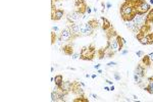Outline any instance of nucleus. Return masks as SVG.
<instances>
[{"mask_svg": "<svg viewBox=\"0 0 153 102\" xmlns=\"http://www.w3.org/2000/svg\"><path fill=\"white\" fill-rule=\"evenodd\" d=\"M119 13H121V17L124 22H132L137 15V9L135 6L124 1V3L119 7Z\"/></svg>", "mask_w": 153, "mask_h": 102, "instance_id": "obj_1", "label": "nucleus"}, {"mask_svg": "<svg viewBox=\"0 0 153 102\" xmlns=\"http://www.w3.org/2000/svg\"><path fill=\"white\" fill-rule=\"evenodd\" d=\"M96 53L97 52H96V49H95L94 45H90V46L88 47H84L81 50L80 58L83 59V60H93Z\"/></svg>", "mask_w": 153, "mask_h": 102, "instance_id": "obj_2", "label": "nucleus"}, {"mask_svg": "<svg viewBox=\"0 0 153 102\" xmlns=\"http://www.w3.org/2000/svg\"><path fill=\"white\" fill-rule=\"evenodd\" d=\"M136 9H137V15H147L149 10L151 9V5L149 4L147 1H145V0H141Z\"/></svg>", "mask_w": 153, "mask_h": 102, "instance_id": "obj_3", "label": "nucleus"}, {"mask_svg": "<svg viewBox=\"0 0 153 102\" xmlns=\"http://www.w3.org/2000/svg\"><path fill=\"white\" fill-rule=\"evenodd\" d=\"M71 38H72V32L70 31L68 28H66V29L61 31L60 36H59V41H68V40H71Z\"/></svg>", "mask_w": 153, "mask_h": 102, "instance_id": "obj_4", "label": "nucleus"}, {"mask_svg": "<svg viewBox=\"0 0 153 102\" xmlns=\"http://www.w3.org/2000/svg\"><path fill=\"white\" fill-rule=\"evenodd\" d=\"M151 59H150V56L149 55H143L142 56V59H141V61H140V66H143V68H149V66H151Z\"/></svg>", "mask_w": 153, "mask_h": 102, "instance_id": "obj_5", "label": "nucleus"}, {"mask_svg": "<svg viewBox=\"0 0 153 102\" xmlns=\"http://www.w3.org/2000/svg\"><path fill=\"white\" fill-rule=\"evenodd\" d=\"M71 91L75 94H83V89L80 87V84L78 82H73L72 83V87H71Z\"/></svg>", "mask_w": 153, "mask_h": 102, "instance_id": "obj_6", "label": "nucleus"}, {"mask_svg": "<svg viewBox=\"0 0 153 102\" xmlns=\"http://www.w3.org/2000/svg\"><path fill=\"white\" fill-rule=\"evenodd\" d=\"M140 43L143 44V45H151V44H153V31L149 33L146 37H144L143 39L140 41Z\"/></svg>", "mask_w": 153, "mask_h": 102, "instance_id": "obj_7", "label": "nucleus"}, {"mask_svg": "<svg viewBox=\"0 0 153 102\" xmlns=\"http://www.w3.org/2000/svg\"><path fill=\"white\" fill-rule=\"evenodd\" d=\"M63 15H64V11H63V9H56V11L54 12V15H51V19H52V21L57 22V21H59V20L62 19Z\"/></svg>", "mask_w": 153, "mask_h": 102, "instance_id": "obj_8", "label": "nucleus"}, {"mask_svg": "<svg viewBox=\"0 0 153 102\" xmlns=\"http://www.w3.org/2000/svg\"><path fill=\"white\" fill-rule=\"evenodd\" d=\"M115 39H117V46H119L117 50H119V51H122L123 48H124V46H125V44H126V41H125L124 38H123L122 36H119V35H117V36L115 37Z\"/></svg>", "mask_w": 153, "mask_h": 102, "instance_id": "obj_9", "label": "nucleus"}, {"mask_svg": "<svg viewBox=\"0 0 153 102\" xmlns=\"http://www.w3.org/2000/svg\"><path fill=\"white\" fill-rule=\"evenodd\" d=\"M88 9V6L86 3H83V4H80L78 6H76V11L81 13V15H85L86 12H87Z\"/></svg>", "mask_w": 153, "mask_h": 102, "instance_id": "obj_10", "label": "nucleus"}, {"mask_svg": "<svg viewBox=\"0 0 153 102\" xmlns=\"http://www.w3.org/2000/svg\"><path fill=\"white\" fill-rule=\"evenodd\" d=\"M62 51L66 55H73L74 54V48L72 45H70V44L64 45V46L62 47Z\"/></svg>", "mask_w": 153, "mask_h": 102, "instance_id": "obj_11", "label": "nucleus"}, {"mask_svg": "<svg viewBox=\"0 0 153 102\" xmlns=\"http://www.w3.org/2000/svg\"><path fill=\"white\" fill-rule=\"evenodd\" d=\"M101 21H102V29H103V31L106 32L107 30H109L110 28H111V24H110V22L107 20V19H105V17H102Z\"/></svg>", "mask_w": 153, "mask_h": 102, "instance_id": "obj_12", "label": "nucleus"}, {"mask_svg": "<svg viewBox=\"0 0 153 102\" xmlns=\"http://www.w3.org/2000/svg\"><path fill=\"white\" fill-rule=\"evenodd\" d=\"M136 75L139 76L140 78H143L144 76H145V68L141 66L140 64H139V66H137V68H136Z\"/></svg>", "mask_w": 153, "mask_h": 102, "instance_id": "obj_13", "label": "nucleus"}, {"mask_svg": "<svg viewBox=\"0 0 153 102\" xmlns=\"http://www.w3.org/2000/svg\"><path fill=\"white\" fill-rule=\"evenodd\" d=\"M53 81H54V83H55L56 87H60L63 84V77L61 75H57V76H55V78L53 79Z\"/></svg>", "mask_w": 153, "mask_h": 102, "instance_id": "obj_14", "label": "nucleus"}, {"mask_svg": "<svg viewBox=\"0 0 153 102\" xmlns=\"http://www.w3.org/2000/svg\"><path fill=\"white\" fill-rule=\"evenodd\" d=\"M145 22L146 23H149V24H151V25H153V8H151V9L148 11V13L146 15Z\"/></svg>", "mask_w": 153, "mask_h": 102, "instance_id": "obj_15", "label": "nucleus"}, {"mask_svg": "<svg viewBox=\"0 0 153 102\" xmlns=\"http://www.w3.org/2000/svg\"><path fill=\"white\" fill-rule=\"evenodd\" d=\"M87 24L89 25V26H90L93 30L97 29V28H98V21L96 20V19H91V20L88 21Z\"/></svg>", "mask_w": 153, "mask_h": 102, "instance_id": "obj_16", "label": "nucleus"}, {"mask_svg": "<svg viewBox=\"0 0 153 102\" xmlns=\"http://www.w3.org/2000/svg\"><path fill=\"white\" fill-rule=\"evenodd\" d=\"M97 54H98V58L99 59L103 58V57L106 55V47H105V48L99 49V50L97 51Z\"/></svg>", "mask_w": 153, "mask_h": 102, "instance_id": "obj_17", "label": "nucleus"}, {"mask_svg": "<svg viewBox=\"0 0 153 102\" xmlns=\"http://www.w3.org/2000/svg\"><path fill=\"white\" fill-rule=\"evenodd\" d=\"M127 3H129V4L133 5V6H135V7L137 8V6L139 5V3H140V1L141 0H125Z\"/></svg>", "mask_w": 153, "mask_h": 102, "instance_id": "obj_18", "label": "nucleus"}, {"mask_svg": "<svg viewBox=\"0 0 153 102\" xmlns=\"http://www.w3.org/2000/svg\"><path fill=\"white\" fill-rule=\"evenodd\" d=\"M87 101H88V99L84 97L83 95H79L78 97L74 99V102H87Z\"/></svg>", "mask_w": 153, "mask_h": 102, "instance_id": "obj_19", "label": "nucleus"}, {"mask_svg": "<svg viewBox=\"0 0 153 102\" xmlns=\"http://www.w3.org/2000/svg\"><path fill=\"white\" fill-rule=\"evenodd\" d=\"M145 90L147 91L148 93H150V94H152L153 93V82H149L148 85L145 87Z\"/></svg>", "mask_w": 153, "mask_h": 102, "instance_id": "obj_20", "label": "nucleus"}, {"mask_svg": "<svg viewBox=\"0 0 153 102\" xmlns=\"http://www.w3.org/2000/svg\"><path fill=\"white\" fill-rule=\"evenodd\" d=\"M56 39H57V36H56V34L54 32H52V33H51V44H52V45L56 42Z\"/></svg>", "mask_w": 153, "mask_h": 102, "instance_id": "obj_21", "label": "nucleus"}, {"mask_svg": "<svg viewBox=\"0 0 153 102\" xmlns=\"http://www.w3.org/2000/svg\"><path fill=\"white\" fill-rule=\"evenodd\" d=\"M83 3H86L85 0H75L76 6H78V5H80V4H83Z\"/></svg>", "mask_w": 153, "mask_h": 102, "instance_id": "obj_22", "label": "nucleus"}, {"mask_svg": "<svg viewBox=\"0 0 153 102\" xmlns=\"http://www.w3.org/2000/svg\"><path fill=\"white\" fill-rule=\"evenodd\" d=\"M137 55L140 56V57H142V56H143L144 54H143V52H142V51H138V52H137Z\"/></svg>", "mask_w": 153, "mask_h": 102, "instance_id": "obj_23", "label": "nucleus"}, {"mask_svg": "<svg viewBox=\"0 0 153 102\" xmlns=\"http://www.w3.org/2000/svg\"><path fill=\"white\" fill-rule=\"evenodd\" d=\"M115 64H117V62H108V63H107V66H115Z\"/></svg>", "mask_w": 153, "mask_h": 102, "instance_id": "obj_24", "label": "nucleus"}, {"mask_svg": "<svg viewBox=\"0 0 153 102\" xmlns=\"http://www.w3.org/2000/svg\"><path fill=\"white\" fill-rule=\"evenodd\" d=\"M114 77H115V79H117V80H119V79H121V78H119V76L117 75V74H115V75H114Z\"/></svg>", "mask_w": 153, "mask_h": 102, "instance_id": "obj_25", "label": "nucleus"}, {"mask_svg": "<svg viewBox=\"0 0 153 102\" xmlns=\"http://www.w3.org/2000/svg\"><path fill=\"white\" fill-rule=\"evenodd\" d=\"M78 57H79L78 54H75V55L73 56V58H74V59H77V58H78Z\"/></svg>", "mask_w": 153, "mask_h": 102, "instance_id": "obj_26", "label": "nucleus"}, {"mask_svg": "<svg viewBox=\"0 0 153 102\" xmlns=\"http://www.w3.org/2000/svg\"><path fill=\"white\" fill-rule=\"evenodd\" d=\"M149 56H150V59H151V61H153V53L149 54Z\"/></svg>", "mask_w": 153, "mask_h": 102, "instance_id": "obj_27", "label": "nucleus"}, {"mask_svg": "<svg viewBox=\"0 0 153 102\" xmlns=\"http://www.w3.org/2000/svg\"><path fill=\"white\" fill-rule=\"evenodd\" d=\"M52 29H53V31H58V28L57 27H53Z\"/></svg>", "mask_w": 153, "mask_h": 102, "instance_id": "obj_28", "label": "nucleus"}, {"mask_svg": "<svg viewBox=\"0 0 153 102\" xmlns=\"http://www.w3.org/2000/svg\"><path fill=\"white\" fill-rule=\"evenodd\" d=\"M87 12H88V13H90V12H91V9L89 7H88V9H87Z\"/></svg>", "mask_w": 153, "mask_h": 102, "instance_id": "obj_29", "label": "nucleus"}, {"mask_svg": "<svg viewBox=\"0 0 153 102\" xmlns=\"http://www.w3.org/2000/svg\"><path fill=\"white\" fill-rule=\"evenodd\" d=\"M100 64H97V66H95V68H99Z\"/></svg>", "mask_w": 153, "mask_h": 102, "instance_id": "obj_30", "label": "nucleus"}, {"mask_svg": "<svg viewBox=\"0 0 153 102\" xmlns=\"http://www.w3.org/2000/svg\"><path fill=\"white\" fill-rule=\"evenodd\" d=\"M104 89H105V90H106V91H109V88H108V87H105Z\"/></svg>", "mask_w": 153, "mask_h": 102, "instance_id": "obj_31", "label": "nucleus"}, {"mask_svg": "<svg viewBox=\"0 0 153 102\" xmlns=\"http://www.w3.org/2000/svg\"><path fill=\"white\" fill-rule=\"evenodd\" d=\"M53 2H56V1H61V0H52Z\"/></svg>", "mask_w": 153, "mask_h": 102, "instance_id": "obj_32", "label": "nucleus"}, {"mask_svg": "<svg viewBox=\"0 0 153 102\" xmlns=\"http://www.w3.org/2000/svg\"><path fill=\"white\" fill-rule=\"evenodd\" d=\"M150 2H151V4H153V0H150Z\"/></svg>", "mask_w": 153, "mask_h": 102, "instance_id": "obj_33", "label": "nucleus"}]
</instances>
